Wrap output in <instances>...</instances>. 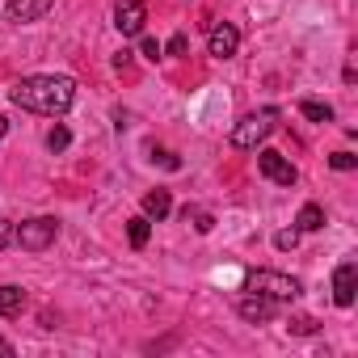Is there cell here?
Masks as SVG:
<instances>
[{
	"instance_id": "1",
	"label": "cell",
	"mask_w": 358,
	"mask_h": 358,
	"mask_svg": "<svg viewBox=\"0 0 358 358\" xmlns=\"http://www.w3.org/2000/svg\"><path fill=\"white\" fill-rule=\"evenodd\" d=\"M13 106L30 110V114H47V118H59L72 110L76 101V80L72 76H26L13 85Z\"/></svg>"
},
{
	"instance_id": "2",
	"label": "cell",
	"mask_w": 358,
	"mask_h": 358,
	"mask_svg": "<svg viewBox=\"0 0 358 358\" xmlns=\"http://www.w3.org/2000/svg\"><path fill=\"white\" fill-rule=\"evenodd\" d=\"M278 127V110L274 106H266V110H253V114H245L236 127H232V148L236 152H253L257 143H266L270 139V131Z\"/></svg>"
},
{
	"instance_id": "3",
	"label": "cell",
	"mask_w": 358,
	"mask_h": 358,
	"mask_svg": "<svg viewBox=\"0 0 358 358\" xmlns=\"http://www.w3.org/2000/svg\"><path fill=\"white\" fill-rule=\"evenodd\" d=\"M245 291H253V295H266V299H274V303H291V299H299V278H291V274H278V270H253L249 278H245Z\"/></svg>"
},
{
	"instance_id": "4",
	"label": "cell",
	"mask_w": 358,
	"mask_h": 358,
	"mask_svg": "<svg viewBox=\"0 0 358 358\" xmlns=\"http://www.w3.org/2000/svg\"><path fill=\"white\" fill-rule=\"evenodd\" d=\"M55 236H59V224L51 220V215H38V220H26L17 232H13V241L22 245V249H30V253H43L47 245H55Z\"/></svg>"
},
{
	"instance_id": "5",
	"label": "cell",
	"mask_w": 358,
	"mask_h": 358,
	"mask_svg": "<svg viewBox=\"0 0 358 358\" xmlns=\"http://www.w3.org/2000/svg\"><path fill=\"white\" fill-rule=\"evenodd\" d=\"M257 169H262L266 182H274V186H295V182H299L295 164H291L282 152H274V148H262V152H257Z\"/></svg>"
},
{
	"instance_id": "6",
	"label": "cell",
	"mask_w": 358,
	"mask_h": 358,
	"mask_svg": "<svg viewBox=\"0 0 358 358\" xmlns=\"http://www.w3.org/2000/svg\"><path fill=\"white\" fill-rule=\"evenodd\" d=\"M143 22H148V5H143V0H118V5H114V26H118L122 38L143 34Z\"/></svg>"
},
{
	"instance_id": "7",
	"label": "cell",
	"mask_w": 358,
	"mask_h": 358,
	"mask_svg": "<svg viewBox=\"0 0 358 358\" xmlns=\"http://www.w3.org/2000/svg\"><path fill=\"white\" fill-rule=\"evenodd\" d=\"M354 291H358V266L354 262H341L333 270V303L337 308H350L354 303Z\"/></svg>"
},
{
	"instance_id": "8",
	"label": "cell",
	"mask_w": 358,
	"mask_h": 358,
	"mask_svg": "<svg viewBox=\"0 0 358 358\" xmlns=\"http://www.w3.org/2000/svg\"><path fill=\"white\" fill-rule=\"evenodd\" d=\"M51 5H55V0H9V5H5V17H9L13 26H30V22H38V17H47Z\"/></svg>"
},
{
	"instance_id": "9",
	"label": "cell",
	"mask_w": 358,
	"mask_h": 358,
	"mask_svg": "<svg viewBox=\"0 0 358 358\" xmlns=\"http://www.w3.org/2000/svg\"><path fill=\"white\" fill-rule=\"evenodd\" d=\"M236 47H241V30H236L232 22H220V26L211 30V38H207V51H211L215 59H232Z\"/></svg>"
},
{
	"instance_id": "10",
	"label": "cell",
	"mask_w": 358,
	"mask_h": 358,
	"mask_svg": "<svg viewBox=\"0 0 358 358\" xmlns=\"http://www.w3.org/2000/svg\"><path fill=\"white\" fill-rule=\"evenodd\" d=\"M236 312H241L249 324H262V320H270V316H274V299H266V295H253V291H249V295L236 303Z\"/></svg>"
},
{
	"instance_id": "11",
	"label": "cell",
	"mask_w": 358,
	"mask_h": 358,
	"mask_svg": "<svg viewBox=\"0 0 358 358\" xmlns=\"http://www.w3.org/2000/svg\"><path fill=\"white\" fill-rule=\"evenodd\" d=\"M169 211H173L169 190H148V194H143V215H148V220H156V224H160Z\"/></svg>"
},
{
	"instance_id": "12",
	"label": "cell",
	"mask_w": 358,
	"mask_h": 358,
	"mask_svg": "<svg viewBox=\"0 0 358 358\" xmlns=\"http://www.w3.org/2000/svg\"><path fill=\"white\" fill-rule=\"evenodd\" d=\"M26 308V291L22 287H0V316H17Z\"/></svg>"
},
{
	"instance_id": "13",
	"label": "cell",
	"mask_w": 358,
	"mask_h": 358,
	"mask_svg": "<svg viewBox=\"0 0 358 358\" xmlns=\"http://www.w3.org/2000/svg\"><path fill=\"white\" fill-rule=\"evenodd\" d=\"M295 224H299V232H316V228H324V211L316 203H303L299 215H295Z\"/></svg>"
},
{
	"instance_id": "14",
	"label": "cell",
	"mask_w": 358,
	"mask_h": 358,
	"mask_svg": "<svg viewBox=\"0 0 358 358\" xmlns=\"http://www.w3.org/2000/svg\"><path fill=\"white\" fill-rule=\"evenodd\" d=\"M127 236H131V245H135V249H143V245H148V236H152V220H148V215L127 220Z\"/></svg>"
},
{
	"instance_id": "15",
	"label": "cell",
	"mask_w": 358,
	"mask_h": 358,
	"mask_svg": "<svg viewBox=\"0 0 358 358\" xmlns=\"http://www.w3.org/2000/svg\"><path fill=\"white\" fill-rule=\"evenodd\" d=\"M299 110H303V118H312V122H333V106H324V101H303Z\"/></svg>"
},
{
	"instance_id": "16",
	"label": "cell",
	"mask_w": 358,
	"mask_h": 358,
	"mask_svg": "<svg viewBox=\"0 0 358 358\" xmlns=\"http://www.w3.org/2000/svg\"><path fill=\"white\" fill-rule=\"evenodd\" d=\"M68 143H72V135H68V127H55V131L47 135V148H51V152H64Z\"/></svg>"
},
{
	"instance_id": "17",
	"label": "cell",
	"mask_w": 358,
	"mask_h": 358,
	"mask_svg": "<svg viewBox=\"0 0 358 358\" xmlns=\"http://www.w3.org/2000/svg\"><path fill=\"white\" fill-rule=\"evenodd\" d=\"M164 51H169V55H173V59H182V55H186V51H190V38H186V34H173V38H169V47H164Z\"/></svg>"
},
{
	"instance_id": "18",
	"label": "cell",
	"mask_w": 358,
	"mask_h": 358,
	"mask_svg": "<svg viewBox=\"0 0 358 358\" xmlns=\"http://www.w3.org/2000/svg\"><path fill=\"white\" fill-rule=\"evenodd\" d=\"M329 164H333L337 173H350V169L358 164V156H350V152H333V156H329Z\"/></svg>"
},
{
	"instance_id": "19",
	"label": "cell",
	"mask_w": 358,
	"mask_h": 358,
	"mask_svg": "<svg viewBox=\"0 0 358 358\" xmlns=\"http://www.w3.org/2000/svg\"><path fill=\"white\" fill-rule=\"evenodd\" d=\"M295 245H299V228H287V232H278V236H274V249H282V253H287V249H295Z\"/></svg>"
},
{
	"instance_id": "20",
	"label": "cell",
	"mask_w": 358,
	"mask_h": 358,
	"mask_svg": "<svg viewBox=\"0 0 358 358\" xmlns=\"http://www.w3.org/2000/svg\"><path fill=\"white\" fill-rule=\"evenodd\" d=\"M186 220H194V228H199V232H211V228H215V220H211L207 211H190V207H186Z\"/></svg>"
},
{
	"instance_id": "21",
	"label": "cell",
	"mask_w": 358,
	"mask_h": 358,
	"mask_svg": "<svg viewBox=\"0 0 358 358\" xmlns=\"http://www.w3.org/2000/svg\"><path fill=\"white\" fill-rule=\"evenodd\" d=\"M291 333H316V320L312 316H299V320H291Z\"/></svg>"
},
{
	"instance_id": "22",
	"label": "cell",
	"mask_w": 358,
	"mask_h": 358,
	"mask_svg": "<svg viewBox=\"0 0 358 358\" xmlns=\"http://www.w3.org/2000/svg\"><path fill=\"white\" fill-rule=\"evenodd\" d=\"M143 59H160V43L156 38H143Z\"/></svg>"
},
{
	"instance_id": "23",
	"label": "cell",
	"mask_w": 358,
	"mask_h": 358,
	"mask_svg": "<svg viewBox=\"0 0 358 358\" xmlns=\"http://www.w3.org/2000/svg\"><path fill=\"white\" fill-rule=\"evenodd\" d=\"M13 241V224H0V249H5Z\"/></svg>"
},
{
	"instance_id": "24",
	"label": "cell",
	"mask_w": 358,
	"mask_h": 358,
	"mask_svg": "<svg viewBox=\"0 0 358 358\" xmlns=\"http://www.w3.org/2000/svg\"><path fill=\"white\" fill-rule=\"evenodd\" d=\"M9 354H13V345H9L5 337H0V358H9Z\"/></svg>"
},
{
	"instance_id": "25",
	"label": "cell",
	"mask_w": 358,
	"mask_h": 358,
	"mask_svg": "<svg viewBox=\"0 0 358 358\" xmlns=\"http://www.w3.org/2000/svg\"><path fill=\"white\" fill-rule=\"evenodd\" d=\"M5 131H9V122H5V118H0V135H5Z\"/></svg>"
}]
</instances>
